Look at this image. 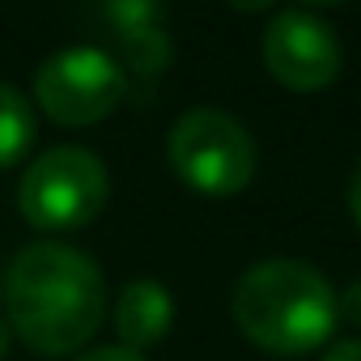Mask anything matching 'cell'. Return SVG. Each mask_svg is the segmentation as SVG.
Segmentation results:
<instances>
[{"instance_id":"11","label":"cell","mask_w":361,"mask_h":361,"mask_svg":"<svg viewBox=\"0 0 361 361\" xmlns=\"http://www.w3.org/2000/svg\"><path fill=\"white\" fill-rule=\"evenodd\" d=\"M323 361H361V340H336Z\"/></svg>"},{"instance_id":"10","label":"cell","mask_w":361,"mask_h":361,"mask_svg":"<svg viewBox=\"0 0 361 361\" xmlns=\"http://www.w3.org/2000/svg\"><path fill=\"white\" fill-rule=\"evenodd\" d=\"M73 361H145V353H132L123 344H106V348H90V353H81Z\"/></svg>"},{"instance_id":"1","label":"cell","mask_w":361,"mask_h":361,"mask_svg":"<svg viewBox=\"0 0 361 361\" xmlns=\"http://www.w3.org/2000/svg\"><path fill=\"white\" fill-rule=\"evenodd\" d=\"M5 314L30 353L68 357L85 348L106 319L102 272L68 243H30L5 272Z\"/></svg>"},{"instance_id":"12","label":"cell","mask_w":361,"mask_h":361,"mask_svg":"<svg viewBox=\"0 0 361 361\" xmlns=\"http://www.w3.org/2000/svg\"><path fill=\"white\" fill-rule=\"evenodd\" d=\"M348 209H353V221L361 230V161L353 166V178H348Z\"/></svg>"},{"instance_id":"3","label":"cell","mask_w":361,"mask_h":361,"mask_svg":"<svg viewBox=\"0 0 361 361\" xmlns=\"http://www.w3.org/2000/svg\"><path fill=\"white\" fill-rule=\"evenodd\" d=\"M106 166L98 153L81 145H56L39 153L18 183V209L43 234H68L90 226L106 209Z\"/></svg>"},{"instance_id":"2","label":"cell","mask_w":361,"mask_h":361,"mask_svg":"<svg viewBox=\"0 0 361 361\" xmlns=\"http://www.w3.org/2000/svg\"><path fill=\"white\" fill-rule=\"evenodd\" d=\"M336 319V289L306 259H264L247 268L234 285V323L264 353H314L331 340Z\"/></svg>"},{"instance_id":"6","label":"cell","mask_w":361,"mask_h":361,"mask_svg":"<svg viewBox=\"0 0 361 361\" xmlns=\"http://www.w3.org/2000/svg\"><path fill=\"white\" fill-rule=\"evenodd\" d=\"M264 64L268 73L293 90V94H314L340 77V39L336 30L310 13V9H281L268 30H264Z\"/></svg>"},{"instance_id":"8","label":"cell","mask_w":361,"mask_h":361,"mask_svg":"<svg viewBox=\"0 0 361 361\" xmlns=\"http://www.w3.org/2000/svg\"><path fill=\"white\" fill-rule=\"evenodd\" d=\"M170 323H174V298L161 281L140 276V281L123 285V293L115 302V331H119L123 348H132V353L153 348L170 331Z\"/></svg>"},{"instance_id":"9","label":"cell","mask_w":361,"mask_h":361,"mask_svg":"<svg viewBox=\"0 0 361 361\" xmlns=\"http://www.w3.org/2000/svg\"><path fill=\"white\" fill-rule=\"evenodd\" d=\"M35 145V106L22 90L0 81V170L18 166Z\"/></svg>"},{"instance_id":"5","label":"cell","mask_w":361,"mask_h":361,"mask_svg":"<svg viewBox=\"0 0 361 361\" xmlns=\"http://www.w3.org/2000/svg\"><path fill=\"white\" fill-rule=\"evenodd\" d=\"M128 94V73L102 47H64L35 73V102L64 128H94Z\"/></svg>"},{"instance_id":"4","label":"cell","mask_w":361,"mask_h":361,"mask_svg":"<svg viewBox=\"0 0 361 361\" xmlns=\"http://www.w3.org/2000/svg\"><path fill=\"white\" fill-rule=\"evenodd\" d=\"M166 161L192 192L230 200L255 178V140L234 115L196 106L174 119L166 136Z\"/></svg>"},{"instance_id":"7","label":"cell","mask_w":361,"mask_h":361,"mask_svg":"<svg viewBox=\"0 0 361 361\" xmlns=\"http://www.w3.org/2000/svg\"><path fill=\"white\" fill-rule=\"evenodd\" d=\"M106 26L119 39V68L153 81L170 64V35L161 26V9L153 0H119L102 9Z\"/></svg>"}]
</instances>
